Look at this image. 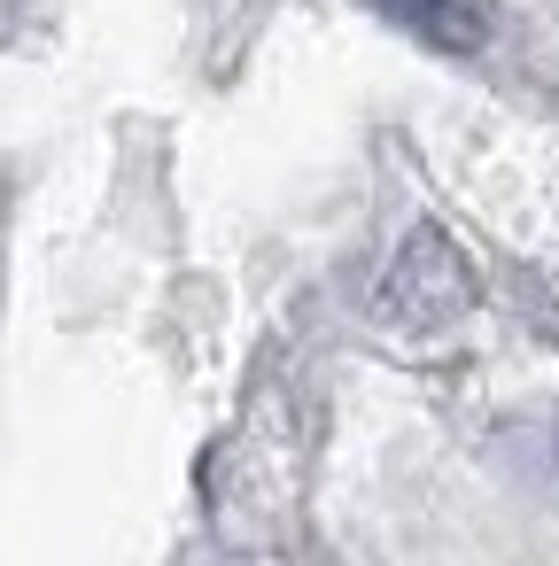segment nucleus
I'll list each match as a JSON object with an SVG mask.
<instances>
[{"mask_svg":"<svg viewBox=\"0 0 559 566\" xmlns=\"http://www.w3.org/2000/svg\"><path fill=\"white\" fill-rule=\"evenodd\" d=\"M381 17H396L404 32H420L443 55L489 48V0H381Z\"/></svg>","mask_w":559,"mask_h":566,"instance_id":"nucleus-1","label":"nucleus"}]
</instances>
